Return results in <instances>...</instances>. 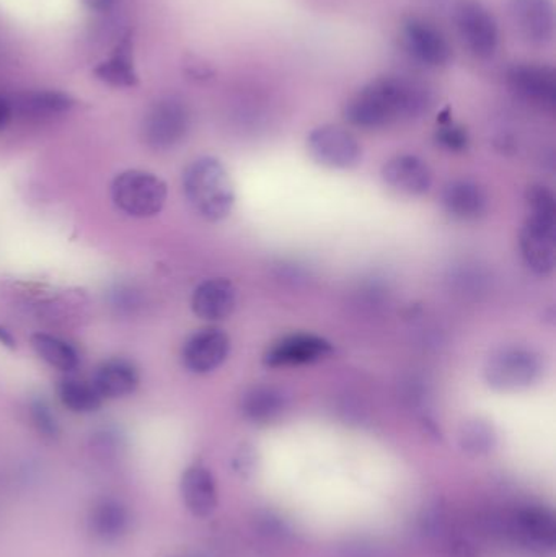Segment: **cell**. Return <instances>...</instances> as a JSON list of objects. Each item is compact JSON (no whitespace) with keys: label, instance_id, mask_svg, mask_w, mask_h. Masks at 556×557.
<instances>
[{"label":"cell","instance_id":"1","mask_svg":"<svg viewBox=\"0 0 556 557\" xmlns=\"http://www.w3.org/2000/svg\"><path fill=\"white\" fill-rule=\"evenodd\" d=\"M433 107L430 88L405 77H384L362 88L345 108V117L361 129H381L417 120Z\"/></svg>","mask_w":556,"mask_h":557},{"label":"cell","instance_id":"2","mask_svg":"<svg viewBox=\"0 0 556 557\" xmlns=\"http://www.w3.org/2000/svg\"><path fill=\"white\" fill-rule=\"evenodd\" d=\"M183 191L196 214L206 221H224L234 209V185L225 166L214 157H201L186 166Z\"/></svg>","mask_w":556,"mask_h":557},{"label":"cell","instance_id":"3","mask_svg":"<svg viewBox=\"0 0 556 557\" xmlns=\"http://www.w3.org/2000/svg\"><path fill=\"white\" fill-rule=\"evenodd\" d=\"M169 189L153 173L129 170L121 173L111 185V198L124 214L136 219L153 218L162 211Z\"/></svg>","mask_w":556,"mask_h":557},{"label":"cell","instance_id":"4","mask_svg":"<svg viewBox=\"0 0 556 557\" xmlns=\"http://www.w3.org/2000/svg\"><path fill=\"white\" fill-rule=\"evenodd\" d=\"M542 370V359L535 350L506 346L486 360L485 379L498 392H518L534 385L541 379Z\"/></svg>","mask_w":556,"mask_h":557},{"label":"cell","instance_id":"5","mask_svg":"<svg viewBox=\"0 0 556 557\" xmlns=\"http://www.w3.org/2000/svg\"><path fill=\"white\" fill-rule=\"evenodd\" d=\"M307 150L317 163L335 170L355 169L362 159L358 139L343 127L332 124L317 127L309 134Z\"/></svg>","mask_w":556,"mask_h":557},{"label":"cell","instance_id":"6","mask_svg":"<svg viewBox=\"0 0 556 557\" xmlns=\"http://www.w3.org/2000/svg\"><path fill=\"white\" fill-rule=\"evenodd\" d=\"M188 129V108L169 98L153 104L144 117V143L153 150H170L185 139Z\"/></svg>","mask_w":556,"mask_h":557},{"label":"cell","instance_id":"7","mask_svg":"<svg viewBox=\"0 0 556 557\" xmlns=\"http://www.w3.org/2000/svg\"><path fill=\"white\" fill-rule=\"evenodd\" d=\"M512 539L529 552L548 555L555 552L556 519L555 513L544 506H524L511 517Z\"/></svg>","mask_w":556,"mask_h":557},{"label":"cell","instance_id":"8","mask_svg":"<svg viewBox=\"0 0 556 557\" xmlns=\"http://www.w3.org/2000/svg\"><path fill=\"white\" fill-rule=\"evenodd\" d=\"M519 245L529 270L538 276H551L556 264V219L528 215Z\"/></svg>","mask_w":556,"mask_h":557},{"label":"cell","instance_id":"9","mask_svg":"<svg viewBox=\"0 0 556 557\" xmlns=\"http://www.w3.org/2000/svg\"><path fill=\"white\" fill-rule=\"evenodd\" d=\"M133 510L121 497L101 496L87 513V530L100 543H116L133 529Z\"/></svg>","mask_w":556,"mask_h":557},{"label":"cell","instance_id":"10","mask_svg":"<svg viewBox=\"0 0 556 557\" xmlns=\"http://www.w3.org/2000/svg\"><path fill=\"white\" fill-rule=\"evenodd\" d=\"M457 26L470 51L479 58H490L498 46V26L482 3L464 2L457 9Z\"/></svg>","mask_w":556,"mask_h":557},{"label":"cell","instance_id":"11","mask_svg":"<svg viewBox=\"0 0 556 557\" xmlns=\"http://www.w3.org/2000/svg\"><path fill=\"white\" fill-rule=\"evenodd\" d=\"M231 339L219 327H206L186 341L183 363L189 372L205 375L214 372L227 359Z\"/></svg>","mask_w":556,"mask_h":557},{"label":"cell","instance_id":"12","mask_svg":"<svg viewBox=\"0 0 556 557\" xmlns=\"http://www.w3.org/2000/svg\"><path fill=\"white\" fill-rule=\"evenodd\" d=\"M333 347L323 337L313 334H294L277 341L264 354V366L294 367L306 363L319 362L325 357L332 356Z\"/></svg>","mask_w":556,"mask_h":557},{"label":"cell","instance_id":"13","mask_svg":"<svg viewBox=\"0 0 556 557\" xmlns=\"http://www.w3.org/2000/svg\"><path fill=\"white\" fill-rule=\"evenodd\" d=\"M385 185L404 196H423L433 185V172L417 156H397L382 169Z\"/></svg>","mask_w":556,"mask_h":557},{"label":"cell","instance_id":"14","mask_svg":"<svg viewBox=\"0 0 556 557\" xmlns=\"http://www.w3.org/2000/svg\"><path fill=\"white\" fill-rule=\"evenodd\" d=\"M404 45L417 61L431 67L446 65L453 49L443 35L423 20L410 18L404 25Z\"/></svg>","mask_w":556,"mask_h":557},{"label":"cell","instance_id":"15","mask_svg":"<svg viewBox=\"0 0 556 557\" xmlns=\"http://www.w3.org/2000/svg\"><path fill=\"white\" fill-rule=\"evenodd\" d=\"M180 493L188 512L198 519H208L218 509V484L205 465L186 468L180 483Z\"/></svg>","mask_w":556,"mask_h":557},{"label":"cell","instance_id":"16","mask_svg":"<svg viewBox=\"0 0 556 557\" xmlns=\"http://www.w3.org/2000/svg\"><path fill=\"white\" fill-rule=\"evenodd\" d=\"M511 13L521 35L528 41H551L555 32V9L552 0H511Z\"/></svg>","mask_w":556,"mask_h":557},{"label":"cell","instance_id":"17","mask_svg":"<svg viewBox=\"0 0 556 557\" xmlns=\"http://www.w3.org/2000/svg\"><path fill=\"white\" fill-rule=\"evenodd\" d=\"M237 292L227 278H209L196 287L191 298L193 311L206 321H221L234 313Z\"/></svg>","mask_w":556,"mask_h":557},{"label":"cell","instance_id":"18","mask_svg":"<svg viewBox=\"0 0 556 557\" xmlns=\"http://www.w3.org/2000/svg\"><path fill=\"white\" fill-rule=\"evenodd\" d=\"M512 90L521 97L545 107L556 103V74L547 65L521 64L515 65L508 74Z\"/></svg>","mask_w":556,"mask_h":557},{"label":"cell","instance_id":"19","mask_svg":"<svg viewBox=\"0 0 556 557\" xmlns=\"http://www.w3.org/2000/svg\"><path fill=\"white\" fill-rule=\"evenodd\" d=\"M441 202L444 211L457 221H477L489 209V196L482 186L470 180L447 183Z\"/></svg>","mask_w":556,"mask_h":557},{"label":"cell","instance_id":"20","mask_svg":"<svg viewBox=\"0 0 556 557\" xmlns=\"http://www.w3.org/2000/svg\"><path fill=\"white\" fill-rule=\"evenodd\" d=\"M287 406H289V398L276 386H254L240 399L242 416L251 424L258 425L277 421Z\"/></svg>","mask_w":556,"mask_h":557},{"label":"cell","instance_id":"21","mask_svg":"<svg viewBox=\"0 0 556 557\" xmlns=\"http://www.w3.org/2000/svg\"><path fill=\"white\" fill-rule=\"evenodd\" d=\"M91 385L103 399H118L133 395L139 386V372L124 359L101 363L91 379Z\"/></svg>","mask_w":556,"mask_h":557},{"label":"cell","instance_id":"22","mask_svg":"<svg viewBox=\"0 0 556 557\" xmlns=\"http://www.w3.org/2000/svg\"><path fill=\"white\" fill-rule=\"evenodd\" d=\"M72 107H74V100L69 95L55 90L28 91V94L18 95L12 101L13 113L18 111L23 116L33 117V120L61 116Z\"/></svg>","mask_w":556,"mask_h":557},{"label":"cell","instance_id":"23","mask_svg":"<svg viewBox=\"0 0 556 557\" xmlns=\"http://www.w3.org/2000/svg\"><path fill=\"white\" fill-rule=\"evenodd\" d=\"M32 346L48 366L61 370V372H74L81 363L77 349L67 341L52 336V334H33Z\"/></svg>","mask_w":556,"mask_h":557},{"label":"cell","instance_id":"24","mask_svg":"<svg viewBox=\"0 0 556 557\" xmlns=\"http://www.w3.org/2000/svg\"><path fill=\"white\" fill-rule=\"evenodd\" d=\"M95 74L104 84L113 85V87H133L137 84L136 71H134L133 48H131L129 39H123L114 49L110 59L101 62Z\"/></svg>","mask_w":556,"mask_h":557},{"label":"cell","instance_id":"25","mask_svg":"<svg viewBox=\"0 0 556 557\" xmlns=\"http://www.w3.org/2000/svg\"><path fill=\"white\" fill-rule=\"evenodd\" d=\"M498 445L495 425L485 419H470L459 431V447L469 457L480 458L492 454Z\"/></svg>","mask_w":556,"mask_h":557},{"label":"cell","instance_id":"26","mask_svg":"<svg viewBox=\"0 0 556 557\" xmlns=\"http://www.w3.org/2000/svg\"><path fill=\"white\" fill-rule=\"evenodd\" d=\"M58 395L62 405L69 411L77 414H88L98 411L103 405V398L98 395L91 382L78 379H64L59 382Z\"/></svg>","mask_w":556,"mask_h":557},{"label":"cell","instance_id":"27","mask_svg":"<svg viewBox=\"0 0 556 557\" xmlns=\"http://www.w3.org/2000/svg\"><path fill=\"white\" fill-rule=\"evenodd\" d=\"M420 533L428 540H437L444 535L447 527L446 506L441 500L428 504L418 519Z\"/></svg>","mask_w":556,"mask_h":557},{"label":"cell","instance_id":"28","mask_svg":"<svg viewBox=\"0 0 556 557\" xmlns=\"http://www.w3.org/2000/svg\"><path fill=\"white\" fill-rule=\"evenodd\" d=\"M29 419H32L33 428L39 432L45 438H58L59 422L54 412L49 408L48 403L42 399H35L29 405Z\"/></svg>","mask_w":556,"mask_h":557},{"label":"cell","instance_id":"29","mask_svg":"<svg viewBox=\"0 0 556 557\" xmlns=\"http://www.w3.org/2000/svg\"><path fill=\"white\" fill-rule=\"evenodd\" d=\"M526 205L528 214L538 218L556 219V205L551 189L542 185L529 186L526 191Z\"/></svg>","mask_w":556,"mask_h":557},{"label":"cell","instance_id":"30","mask_svg":"<svg viewBox=\"0 0 556 557\" xmlns=\"http://www.w3.org/2000/svg\"><path fill=\"white\" fill-rule=\"evenodd\" d=\"M437 144L453 152H462L469 147V134L464 127L457 126L453 121H443V126L436 134Z\"/></svg>","mask_w":556,"mask_h":557},{"label":"cell","instance_id":"31","mask_svg":"<svg viewBox=\"0 0 556 557\" xmlns=\"http://www.w3.org/2000/svg\"><path fill=\"white\" fill-rule=\"evenodd\" d=\"M232 465H234L235 473H237L238 476L245 478V480L254 476L258 470L257 448L250 444L242 445V447L238 448L237 454H235Z\"/></svg>","mask_w":556,"mask_h":557},{"label":"cell","instance_id":"32","mask_svg":"<svg viewBox=\"0 0 556 557\" xmlns=\"http://www.w3.org/2000/svg\"><path fill=\"white\" fill-rule=\"evenodd\" d=\"M139 294L131 287H120L111 295V307L121 314H134L140 308Z\"/></svg>","mask_w":556,"mask_h":557},{"label":"cell","instance_id":"33","mask_svg":"<svg viewBox=\"0 0 556 557\" xmlns=\"http://www.w3.org/2000/svg\"><path fill=\"white\" fill-rule=\"evenodd\" d=\"M261 530L267 535L271 536H283L286 533V525H284L283 520L280 517H274L273 513H267V516L261 517Z\"/></svg>","mask_w":556,"mask_h":557},{"label":"cell","instance_id":"34","mask_svg":"<svg viewBox=\"0 0 556 557\" xmlns=\"http://www.w3.org/2000/svg\"><path fill=\"white\" fill-rule=\"evenodd\" d=\"M446 557H479V553L469 540H456L447 549Z\"/></svg>","mask_w":556,"mask_h":557},{"label":"cell","instance_id":"35","mask_svg":"<svg viewBox=\"0 0 556 557\" xmlns=\"http://www.w3.org/2000/svg\"><path fill=\"white\" fill-rule=\"evenodd\" d=\"M13 116L12 101L0 95V131L10 123Z\"/></svg>","mask_w":556,"mask_h":557},{"label":"cell","instance_id":"36","mask_svg":"<svg viewBox=\"0 0 556 557\" xmlns=\"http://www.w3.org/2000/svg\"><path fill=\"white\" fill-rule=\"evenodd\" d=\"M84 3L94 12H107L113 5L114 0H84Z\"/></svg>","mask_w":556,"mask_h":557},{"label":"cell","instance_id":"37","mask_svg":"<svg viewBox=\"0 0 556 557\" xmlns=\"http://www.w3.org/2000/svg\"><path fill=\"white\" fill-rule=\"evenodd\" d=\"M0 344L9 347V349H15V337H13L12 333H10L5 326H2V324H0Z\"/></svg>","mask_w":556,"mask_h":557}]
</instances>
